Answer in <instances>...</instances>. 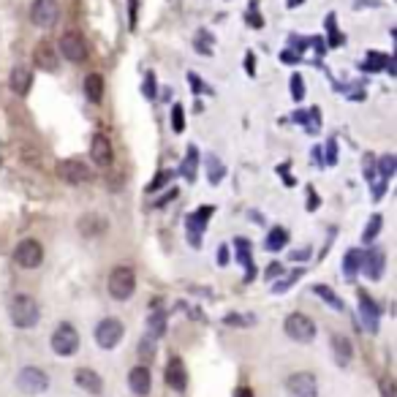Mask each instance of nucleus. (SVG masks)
<instances>
[{
  "mask_svg": "<svg viewBox=\"0 0 397 397\" xmlns=\"http://www.w3.org/2000/svg\"><path fill=\"white\" fill-rule=\"evenodd\" d=\"M289 258H291V261H305V258H311V248H305V250H297V253H291Z\"/></svg>",
  "mask_w": 397,
  "mask_h": 397,
  "instance_id": "49530a36",
  "label": "nucleus"
},
{
  "mask_svg": "<svg viewBox=\"0 0 397 397\" xmlns=\"http://www.w3.org/2000/svg\"><path fill=\"white\" fill-rule=\"evenodd\" d=\"M218 264L224 267V264H229V250H226V245H221L218 248Z\"/></svg>",
  "mask_w": 397,
  "mask_h": 397,
  "instance_id": "de8ad7c7",
  "label": "nucleus"
},
{
  "mask_svg": "<svg viewBox=\"0 0 397 397\" xmlns=\"http://www.w3.org/2000/svg\"><path fill=\"white\" fill-rule=\"evenodd\" d=\"M359 311H362V316H365V324H368V329L370 332H376L378 329V308H376V302L368 297V291H359Z\"/></svg>",
  "mask_w": 397,
  "mask_h": 397,
  "instance_id": "412c9836",
  "label": "nucleus"
},
{
  "mask_svg": "<svg viewBox=\"0 0 397 397\" xmlns=\"http://www.w3.org/2000/svg\"><path fill=\"white\" fill-rule=\"evenodd\" d=\"M128 387H131L134 395L147 397L150 389H153V376H150V370H147L145 365H136V368L128 373Z\"/></svg>",
  "mask_w": 397,
  "mask_h": 397,
  "instance_id": "2eb2a0df",
  "label": "nucleus"
},
{
  "mask_svg": "<svg viewBox=\"0 0 397 397\" xmlns=\"http://www.w3.org/2000/svg\"><path fill=\"white\" fill-rule=\"evenodd\" d=\"M80 232L84 237H98L106 232V221L101 215H82L80 218Z\"/></svg>",
  "mask_w": 397,
  "mask_h": 397,
  "instance_id": "4be33fe9",
  "label": "nucleus"
},
{
  "mask_svg": "<svg viewBox=\"0 0 397 397\" xmlns=\"http://www.w3.org/2000/svg\"><path fill=\"white\" fill-rule=\"evenodd\" d=\"M145 95H147V98H156V82H153V74H147V80H145Z\"/></svg>",
  "mask_w": 397,
  "mask_h": 397,
  "instance_id": "c03bdc74",
  "label": "nucleus"
},
{
  "mask_svg": "<svg viewBox=\"0 0 397 397\" xmlns=\"http://www.w3.org/2000/svg\"><path fill=\"white\" fill-rule=\"evenodd\" d=\"M362 69H365V71H381V69H387L389 74H395V63H392L389 58H384L381 52H370Z\"/></svg>",
  "mask_w": 397,
  "mask_h": 397,
  "instance_id": "393cba45",
  "label": "nucleus"
},
{
  "mask_svg": "<svg viewBox=\"0 0 397 397\" xmlns=\"http://www.w3.org/2000/svg\"><path fill=\"white\" fill-rule=\"evenodd\" d=\"M378 169H381V180H389V177L395 174V169H397L395 156H384V158L378 160Z\"/></svg>",
  "mask_w": 397,
  "mask_h": 397,
  "instance_id": "c9c22d12",
  "label": "nucleus"
},
{
  "mask_svg": "<svg viewBox=\"0 0 397 397\" xmlns=\"http://www.w3.org/2000/svg\"><path fill=\"white\" fill-rule=\"evenodd\" d=\"M381 392H384V397H395V381H392V378H384V381H381Z\"/></svg>",
  "mask_w": 397,
  "mask_h": 397,
  "instance_id": "79ce46f5",
  "label": "nucleus"
},
{
  "mask_svg": "<svg viewBox=\"0 0 397 397\" xmlns=\"http://www.w3.org/2000/svg\"><path fill=\"white\" fill-rule=\"evenodd\" d=\"M280 272V264H272L269 269H267V278H272V275H278Z\"/></svg>",
  "mask_w": 397,
  "mask_h": 397,
  "instance_id": "3c124183",
  "label": "nucleus"
},
{
  "mask_svg": "<svg viewBox=\"0 0 397 397\" xmlns=\"http://www.w3.org/2000/svg\"><path fill=\"white\" fill-rule=\"evenodd\" d=\"M291 120L294 123H302L311 134H318V128H321V120H318V109L313 112H297V115H291Z\"/></svg>",
  "mask_w": 397,
  "mask_h": 397,
  "instance_id": "c756f323",
  "label": "nucleus"
},
{
  "mask_svg": "<svg viewBox=\"0 0 397 397\" xmlns=\"http://www.w3.org/2000/svg\"><path fill=\"white\" fill-rule=\"evenodd\" d=\"M234 245H237V258H239V264H242V267H248V275H245V278L250 280V278H253V258H250V242H248L245 237H237V239H234Z\"/></svg>",
  "mask_w": 397,
  "mask_h": 397,
  "instance_id": "cd10ccee",
  "label": "nucleus"
},
{
  "mask_svg": "<svg viewBox=\"0 0 397 397\" xmlns=\"http://www.w3.org/2000/svg\"><path fill=\"white\" fill-rule=\"evenodd\" d=\"M326 30H329V44H332V47H340V44H343V36L337 33V16H335V14L326 16Z\"/></svg>",
  "mask_w": 397,
  "mask_h": 397,
  "instance_id": "2f4dec72",
  "label": "nucleus"
},
{
  "mask_svg": "<svg viewBox=\"0 0 397 397\" xmlns=\"http://www.w3.org/2000/svg\"><path fill=\"white\" fill-rule=\"evenodd\" d=\"M58 177L66 182V185H82V182H87L90 180V169H87V163H82L77 158H63L58 163Z\"/></svg>",
  "mask_w": 397,
  "mask_h": 397,
  "instance_id": "9d476101",
  "label": "nucleus"
},
{
  "mask_svg": "<svg viewBox=\"0 0 397 397\" xmlns=\"http://www.w3.org/2000/svg\"><path fill=\"white\" fill-rule=\"evenodd\" d=\"M30 19H33V25H38L44 30L55 27L58 19H60V3L58 0H33Z\"/></svg>",
  "mask_w": 397,
  "mask_h": 397,
  "instance_id": "0eeeda50",
  "label": "nucleus"
},
{
  "mask_svg": "<svg viewBox=\"0 0 397 397\" xmlns=\"http://www.w3.org/2000/svg\"><path fill=\"white\" fill-rule=\"evenodd\" d=\"M302 95H305L302 77H300V74H294V77H291V98H294V101H302Z\"/></svg>",
  "mask_w": 397,
  "mask_h": 397,
  "instance_id": "4c0bfd02",
  "label": "nucleus"
},
{
  "mask_svg": "<svg viewBox=\"0 0 397 397\" xmlns=\"http://www.w3.org/2000/svg\"><path fill=\"white\" fill-rule=\"evenodd\" d=\"M283 329L297 343H311L316 337V324H313V318L305 316V313H291V316L286 318Z\"/></svg>",
  "mask_w": 397,
  "mask_h": 397,
  "instance_id": "39448f33",
  "label": "nucleus"
},
{
  "mask_svg": "<svg viewBox=\"0 0 397 397\" xmlns=\"http://www.w3.org/2000/svg\"><path fill=\"white\" fill-rule=\"evenodd\" d=\"M234 397H253V392H250L248 387H239L237 392H234Z\"/></svg>",
  "mask_w": 397,
  "mask_h": 397,
  "instance_id": "8fccbe9b",
  "label": "nucleus"
},
{
  "mask_svg": "<svg viewBox=\"0 0 397 397\" xmlns=\"http://www.w3.org/2000/svg\"><path fill=\"white\" fill-rule=\"evenodd\" d=\"M38 316H41V311H38L36 300L27 294H16L8 305V318L16 329H33L38 324Z\"/></svg>",
  "mask_w": 397,
  "mask_h": 397,
  "instance_id": "f257e3e1",
  "label": "nucleus"
},
{
  "mask_svg": "<svg viewBox=\"0 0 397 397\" xmlns=\"http://www.w3.org/2000/svg\"><path fill=\"white\" fill-rule=\"evenodd\" d=\"M90 158L95 166H112V160H115V147H112V142H109V136H104V134H95L93 139H90Z\"/></svg>",
  "mask_w": 397,
  "mask_h": 397,
  "instance_id": "ddd939ff",
  "label": "nucleus"
},
{
  "mask_svg": "<svg viewBox=\"0 0 397 397\" xmlns=\"http://www.w3.org/2000/svg\"><path fill=\"white\" fill-rule=\"evenodd\" d=\"M77 384L84 392H90V395H101L104 392V378L95 370H90V368H80L77 370Z\"/></svg>",
  "mask_w": 397,
  "mask_h": 397,
  "instance_id": "6ab92c4d",
  "label": "nucleus"
},
{
  "mask_svg": "<svg viewBox=\"0 0 397 397\" xmlns=\"http://www.w3.org/2000/svg\"><path fill=\"white\" fill-rule=\"evenodd\" d=\"M171 131H174V134H182V131H185V112H182L180 104L171 106Z\"/></svg>",
  "mask_w": 397,
  "mask_h": 397,
  "instance_id": "7c9ffc66",
  "label": "nucleus"
},
{
  "mask_svg": "<svg viewBox=\"0 0 397 397\" xmlns=\"http://www.w3.org/2000/svg\"><path fill=\"white\" fill-rule=\"evenodd\" d=\"M324 163H329V166H335V163H337V145H335V142H329V145H326V160H324Z\"/></svg>",
  "mask_w": 397,
  "mask_h": 397,
  "instance_id": "a19ab883",
  "label": "nucleus"
},
{
  "mask_svg": "<svg viewBox=\"0 0 397 397\" xmlns=\"http://www.w3.org/2000/svg\"><path fill=\"white\" fill-rule=\"evenodd\" d=\"M139 3L142 0H128V27L136 33V22H139Z\"/></svg>",
  "mask_w": 397,
  "mask_h": 397,
  "instance_id": "e433bc0d",
  "label": "nucleus"
},
{
  "mask_svg": "<svg viewBox=\"0 0 397 397\" xmlns=\"http://www.w3.org/2000/svg\"><path fill=\"white\" fill-rule=\"evenodd\" d=\"M362 250H357V248H351L348 253H346V258H343V272H346V278H354L357 272H359V267H362Z\"/></svg>",
  "mask_w": 397,
  "mask_h": 397,
  "instance_id": "c85d7f7f",
  "label": "nucleus"
},
{
  "mask_svg": "<svg viewBox=\"0 0 397 397\" xmlns=\"http://www.w3.org/2000/svg\"><path fill=\"white\" fill-rule=\"evenodd\" d=\"M196 169H199V150L191 145V147H188V153H185L182 166H180V174H182L188 182H193V180H196Z\"/></svg>",
  "mask_w": 397,
  "mask_h": 397,
  "instance_id": "b1692460",
  "label": "nucleus"
},
{
  "mask_svg": "<svg viewBox=\"0 0 397 397\" xmlns=\"http://www.w3.org/2000/svg\"><path fill=\"white\" fill-rule=\"evenodd\" d=\"M123 321L120 318H101V324L95 326V343L104 351H112L120 340H123Z\"/></svg>",
  "mask_w": 397,
  "mask_h": 397,
  "instance_id": "423d86ee",
  "label": "nucleus"
},
{
  "mask_svg": "<svg viewBox=\"0 0 397 397\" xmlns=\"http://www.w3.org/2000/svg\"><path fill=\"white\" fill-rule=\"evenodd\" d=\"M166 384L171 387V389H177V392H182L185 387H188V373H185V365H182V359H169V365H166Z\"/></svg>",
  "mask_w": 397,
  "mask_h": 397,
  "instance_id": "f3484780",
  "label": "nucleus"
},
{
  "mask_svg": "<svg viewBox=\"0 0 397 397\" xmlns=\"http://www.w3.org/2000/svg\"><path fill=\"white\" fill-rule=\"evenodd\" d=\"M169 177H171V171H160L158 177H156V180H153V182H150V185H147V191H150V193H153V191H158V188H163V185H166V180H169Z\"/></svg>",
  "mask_w": 397,
  "mask_h": 397,
  "instance_id": "58836bf2",
  "label": "nucleus"
},
{
  "mask_svg": "<svg viewBox=\"0 0 397 397\" xmlns=\"http://www.w3.org/2000/svg\"><path fill=\"white\" fill-rule=\"evenodd\" d=\"M316 294H318V297H324V300H326V302H329L335 311H343V300H340L335 291H329L326 286H316Z\"/></svg>",
  "mask_w": 397,
  "mask_h": 397,
  "instance_id": "f704fd0d",
  "label": "nucleus"
},
{
  "mask_svg": "<svg viewBox=\"0 0 397 397\" xmlns=\"http://www.w3.org/2000/svg\"><path fill=\"white\" fill-rule=\"evenodd\" d=\"M286 242H289V232H286L283 226H275V229L267 234L264 248H267V250H272V253H278V250H283V248H286Z\"/></svg>",
  "mask_w": 397,
  "mask_h": 397,
  "instance_id": "bb28decb",
  "label": "nucleus"
},
{
  "mask_svg": "<svg viewBox=\"0 0 397 397\" xmlns=\"http://www.w3.org/2000/svg\"><path fill=\"white\" fill-rule=\"evenodd\" d=\"M16 387H19L22 392H27V395H41V392H47L49 378H47V373L38 370V368H22L19 376H16Z\"/></svg>",
  "mask_w": 397,
  "mask_h": 397,
  "instance_id": "1a4fd4ad",
  "label": "nucleus"
},
{
  "mask_svg": "<svg viewBox=\"0 0 397 397\" xmlns=\"http://www.w3.org/2000/svg\"><path fill=\"white\" fill-rule=\"evenodd\" d=\"M136 291V272L131 267H115L109 272V294L115 300H128Z\"/></svg>",
  "mask_w": 397,
  "mask_h": 397,
  "instance_id": "f03ea898",
  "label": "nucleus"
},
{
  "mask_svg": "<svg viewBox=\"0 0 397 397\" xmlns=\"http://www.w3.org/2000/svg\"><path fill=\"white\" fill-rule=\"evenodd\" d=\"M213 213H215L213 207H202V210H196V213H191V215H188L185 229H188V242H191L193 248H199V245H202L204 226H207V221H210V215H213Z\"/></svg>",
  "mask_w": 397,
  "mask_h": 397,
  "instance_id": "f8f14e48",
  "label": "nucleus"
},
{
  "mask_svg": "<svg viewBox=\"0 0 397 397\" xmlns=\"http://www.w3.org/2000/svg\"><path fill=\"white\" fill-rule=\"evenodd\" d=\"M58 52L69 60V63H84L90 49H87V41L82 38V33L77 30H69L60 36V44H58Z\"/></svg>",
  "mask_w": 397,
  "mask_h": 397,
  "instance_id": "7ed1b4c3",
  "label": "nucleus"
},
{
  "mask_svg": "<svg viewBox=\"0 0 397 397\" xmlns=\"http://www.w3.org/2000/svg\"><path fill=\"white\" fill-rule=\"evenodd\" d=\"M14 261L25 269H36L41 261H44V248L38 239H22L16 248H14Z\"/></svg>",
  "mask_w": 397,
  "mask_h": 397,
  "instance_id": "6e6552de",
  "label": "nucleus"
},
{
  "mask_svg": "<svg viewBox=\"0 0 397 397\" xmlns=\"http://www.w3.org/2000/svg\"><path fill=\"white\" fill-rule=\"evenodd\" d=\"M52 351L58 357H74L80 351V332L71 324H60L52 335Z\"/></svg>",
  "mask_w": 397,
  "mask_h": 397,
  "instance_id": "20e7f679",
  "label": "nucleus"
},
{
  "mask_svg": "<svg viewBox=\"0 0 397 397\" xmlns=\"http://www.w3.org/2000/svg\"><path fill=\"white\" fill-rule=\"evenodd\" d=\"M300 3H305V0H286V5H289V8H294V5H300Z\"/></svg>",
  "mask_w": 397,
  "mask_h": 397,
  "instance_id": "864d4df0",
  "label": "nucleus"
},
{
  "mask_svg": "<svg viewBox=\"0 0 397 397\" xmlns=\"http://www.w3.org/2000/svg\"><path fill=\"white\" fill-rule=\"evenodd\" d=\"M204 166H207V180H210L213 185H218V182L224 180V174H226V169H224V163L218 160V156H213V153H207V156H204Z\"/></svg>",
  "mask_w": 397,
  "mask_h": 397,
  "instance_id": "a878e982",
  "label": "nucleus"
},
{
  "mask_svg": "<svg viewBox=\"0 0 397 397\" xmlns=\"http://www.w3.org/2000/svg\"><path fill=\"white\" fill-rule=\"evenodd\" d=\"M359 269H365V275H368L370 280L381 278V272H384V253H381V250H370V253H365Z\"/></svg>",
  "mask_w": 397,
  "mask_h": 397,
  "instance_id": "aec40b11",
  "label": "nucleus"
},
{
  "mask_svg": "<svg viewBox=\"0 0 397 397\" xmlns=\"http://www.w3.org/2000/svg\"><path fill=\"white\" fill-rule=\"evenodd\" d=\"M381 224H384V218H381V215H373V218H370V224H368V229H365V234H362V242H368V245H370L373 237L381 232Z\"/></svg>",
  "mask_w": 397,
  "mask_h": 397,
  "instance_id": "72a5a7b5",
  "label": "nucleus"
},
{
  "mask_svg": "<svg viewBox=\"0 0 397 397\" xmlns=\"http://www.w3.org/2000/svg\"><path fill=\"white\" fill-rule=\"evenodd\" d=\"M33 60H36V66H38L41 71H58V66H60V55H58V49H55L47 38L36 44Z\"/></svg>",
  "mask_w": 397,
  "mask_h": 397,
  "instance_id": "4468645a",
  "label": "nucleus"
},
{
  "mask_svg": "<svg viewBox=\"0 0 397 397\" xmlns=\"http://www.w3.org/2000/svg\"><path fill=\"white\" fill-rule=\"evenodd\" d=\"M196 49H199V55H213V36L207 33V30H202L199 36H196Z\"/></svg>",
  "mask_w": 397,
  "mask_h": 397,
  "instance_id": "473e14b6",
  "label": "nucleus"
},
{
  "mask_svg": "<svg viewBox=\"0 0 397 397\" xmlns=\"http://www.w3.org/2000/svg\"><path fill=\"white\" fill-rule=\"evenodd\" d=\"M150 326H153V335H163V332H166V321H163V316L150 318Z\"/></svg>",
  "mask_w": 397,
  "mask_h": 397,
  "instance_id": "ea45409f",
  "label": "nucleus"
},
{
  "mask_svg": "<svg viewBox=\"0 0 397 397\" xmlns=\"http://www.w3.org/2000/svg\"><path fill=\"white\" fill-rule=\"evenodd\" d=\"M370 3H378V0H359L357 8H365V5H370Z\"/></svg>",
  "mask_w": 397,
  "mask_h": 397,
  "instance_id": "603ef678",
  "label": "nucleus"
},
{
  "mask_svg": "<svg viewBox=\"0 0 397 397\" xmlns=\"http://www.w3.org/2000/svg\"><path fill=\"white\" fill-rule=\"evenodd\" d=\"M188 80H191V84H193V90H196V93H199V90H207V84H204V82H199V77H196V74H191Z\"/></svg>",
  "mask_w": 397,
  "mask_h": 397,
  "instance_id": "09e8293b",
  "label": "nucleus"
},
{
  "mask_svg": "<svg viewBox=\"0 0 397 397\" xmlns=\"http://www.w3.org/2000/svg\"><path fill=\"white\" fill-rule=\"evenodd\" d=\"M253 321H256L253 316H237V313L226 316V324H253Z\"/></svg>",
  "mask_w": 397,
  "mask_h": 397,
  "instance_id": "37998d69",
  "label": "nucleus"
},
{
  "mask_svg": "<svg viewBox=\"0 0 397 397\" xmlns=\"http://www.w3.org/2000/svg\"><path fill=\"white\" fill-rule=\"evenodd\" d=\"M30 84H33V74H30V69H25V66H14V69H11V74H8V87H11V93H16V95H27Z\"/></svg>",
  "mask_w": 397,
  "mask_h": 397,
  "instance_id": "a211bd4d",
  "label": "nucleus"
},
{
  "mask_svg": "<svg viewBox=\"0 0 397 397\" xmlns=\"http://www.w3.org/2000/svg\"><path fill=\"white\" fill-rule=\"evenodd\" d=\"M286 389L291 397H318V381L313 373H294L286 381Z\"/></svg>",
  "mask_w": 397,
  "mask_h": 397,
  "instance_id": "9b49d317",
  "label": "nucleus"
},
{
  "mask_svg": "<svg viewBox=\"0 0 397 397\" xmlns=\"http://www.w3.org/2000/svg\"><path fill=\"white\" fill-rule=\"evenodd\" d=\"M84 95L93 101V104H98L101 98H104V77L101 74H87L84 77Z\"/></svg>",
  "mask_w": 397,
  "mask_h": 397,
  "instance_id": "5701e85b",
  "label": "nucleus"
},
{
  "mask_svg": "<svg viewBox=\"0 0 397 397\" xmlns=\"http://www.w3.org/2000/svg\"><path fill=\"white\" fill-rule=\"evenodd\" d=\"M256 5H258V3L253 0V3H250V16H248V19H250V25H256V27H261V19H258V14H256Z\"/></svg>",
  "mask_w": 397,
  "mask_h": 397,
  "instance_id": "a18cd8bd",
  "label": "nucleus"
},
{
  "mask_svg": "<svg viewBox=\"0 0 397 397\" xmlns=\"http://www.w3.org/2000/svg\"><path fill=\"white\" fill-rule=\"evenodd\" d=\"M329 348H332V357H335V362H337L340 368H348V365H351V359H354V346H351V340H348L346 335H332Z\"/></svg>",
  "mask_w": 397,
  "mask_h": 397,
  "instance_id": "dca6fc26",
  "label": "nucleus"
}]
</instances>
